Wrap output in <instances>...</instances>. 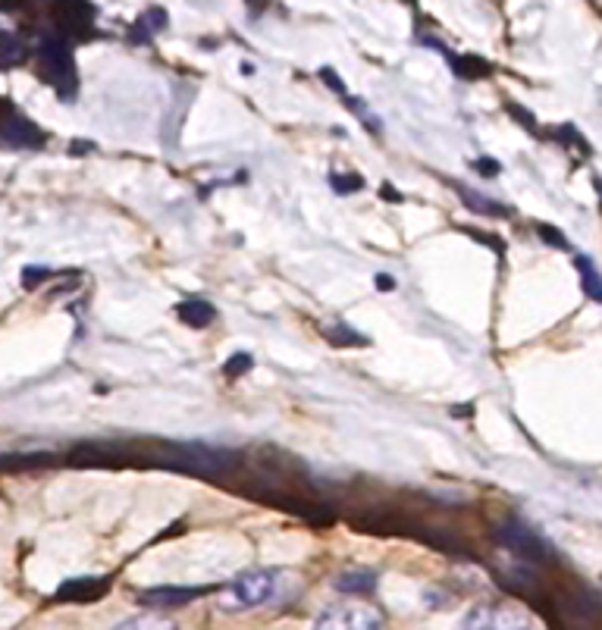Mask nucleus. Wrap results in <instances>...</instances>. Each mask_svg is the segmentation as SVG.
I'll use <instances>...</instances> for the list:
<instances>
[{
	"mask_svg": "<svg viewBox=\"0 0 602 630\" xmlns=\"http://www.w3.org/2000/svg\"><path fill=\"white\" fill-rule=\"evenodd\" d=\"M204 590H185V587H160V590H145L138 593L142 605H157V609H179V605H189L198 599Z\"/></svg>",
	"mask_w": 602,
	"mask_h": 630,
	"instance_id": "9",
	"label": "nucleus"
},
{
	"mask_svg": "<svg viewBox=\"0 0 602 630\" xmlns=\"http://www.w3.org/2000/svg\"><path fill=\"white\" fill-rule=\"evenodd\" d=\"M374 283H377V286H380L383 292H389L392 286H396V283H392V276H389V273H380V276L374 279Z\"/></svg>",
	"mask_w": 602,
	"mask_h": 630,
	"instance_id": "26",
	"label": "nucleus"
},
{
	"mask_svg": "<svg viewBox=\"0 0 602 630\" xmlns=\"http://www.w3.org/2000/svg\"><path fill=\"white\" fill-rule=\"evenodd\" d=\"M164 26H167V13L160 10V7H151V10H145L142 16H138L132 41H148V38H154Z\"/></svg>",
	"mask_w": 602,
	"mask_h": 630,
	"instance_id": "14",
	"label": "nucleus"
},
{
	"mask_svg": "<svg viewBox=\"0 0 602 630\" xmlns=\"http://www.w3.org/2000/svg\"><path fill=\"white\" fill-rule=\"evenodd\" d=\"M48 276H51L48 267H26V270H22V286H26V289H35V286L41 283V279H48Z\"/></svg>",
	"mask_w": 602,
	"mask_h": 630,
	"instance_id": "23",
	"label": "nucleus"
},
{
	"mask_svg": "<svg viewBox=\"0 0 602 630\" xmlns=\"http://www.w3.org/2000/svg\"><path fill=\"white\" fill-rule=\"evenodd\" d=\"M26 48H22V41L13 32H0V66H13L22 60Z\"/></svg>",
	"mask_w": 602,
	"mask_h": 630,
	"instance_id": "17",
	"label": "nucleus"
},
{
	"mask_svg": "<svg viewBox=\"0 0 602 630\" xmlns=\"http://www.w3.org/2000/svg\"><path fill=\"white\" fill-rule=\"evenodd\" d=\"M508 113H512V116H515V120H518V123H524L527 129H537V123H534V116H530V113H524V110H518V104H508Z\"/></svg>",
	"mask_w": 602,
	"mask_h": 630,
	"instance_id": "25",
	"label": "nucleus"
},
{
	"mask_svg": "<svg viewBox=\"0 0 602 630\" xmlns=\"http://www.w3.org/2000/svg\"><path fill=\"white\" fill-rule=\"evenodd\" d=\"M458 195H461V201H465L471 210H477V214H486V217H512V210H508L505 204L486 198V195H477L471 189H461V185H458Z\"/></svg>",
	"mask_w": 602,
	"mask_h": 630,
	"instance_id": "13",
	"label": "nucleus"
},
{
	"mask_svg": "<svg viewBox=\"0 0 602 630\" xmlns=\"http://www.w3.org/2000/svg\"><path fill=\"white\" fill-rule=\"evenodd\" d=\"M0 138L10 142V145H16V148H41L44 145L41 129L35 123H29L26 116H19V113H13L10 120L0 126Z\"/></svg>",
	"mask_w": 602,
	"mask_h": 630,
	"instance_id": "8",
	"label": "nucleus"
},
{
	"mask_svg": "<svg viewBox=\"0 0 602 630\" xmlns=\"http://www.w3.org/2000/svg\"><path fill=\"white\" fill-rule=\"evenodd\" d=\"M333 189L339 192V195H345V192H361L364 189V179L358 176V173H333Z\"/></svg>",
	"mask_w": 602,
	"mask_h": 630,
	"instance_id": "21",
	"label": "nucleus"
},
{
	"mask_svg": "<svg viewBox=\"0 0 602 630\" xmlns=\"http://www.w3.org/2000/svg\"><path fill=\"white\" fill-rule=\"evenodd\" d=\"M449 66H452V73H455L458 79H465V82H477V79L493 76V66L486 63L483 57H477V54L449 57Z\"/></svg>",
	"mask_w": 602,
	"mask_h": 630,
	"instance_id": "11",
	"label": "nucleus"
},
{
	"mask_svg": "<svg viewBox=\"0 0 602 630\" xmlns=\"http://www.w3.org/2000/svg\"><path fill=\"white\" fill-rule=\"evenodd\" d=\"M276 593V571H267V568H258V571H245L233 580V596L248 605V609H254V605H264L270 602Z\"/></svg>",
	"mask_w": 602,
	"mask_h": 630,
	"instance_id": "5",
	"label": "nucleus"
},
{
	"mask_svg": "<svg viewBox=\"0 0 602 630\" xmlns=\"http://www.w3.org/2000/svg\"><path fill=\"white\" fill-rule=\"evenodd\" d=\"M537 232H540V239H543V242H549V245H555V248H568V239H565L562 232L555 229V226H549V223H537Z\"/></svg>",
	"mask_w": 602,
	"mask_h": 630,
	"instance_id": "22",
	"label": "nucleus"
},
{
	"mask_svg": "<svg viewBox=\"0 0 602 630\" xmlns=\"http://www.w3.org/2000/svg\"><path fill=\"white\" fill-rule=\"evenodd\" d=\"M176 314L185 326H192V330H204V326H211L217 320V308L211 301H201V298H189L176 305Z\"/></svg>",
	"mask_w": 602,
	"mask_h": 630,
	"instance_id": "10",
	"label": "nucleus"
},
{
	"mask_svg": "<svg viewBox=\"0 0 602 630\" xmlns=\"http://www.w3.org/2000/svg\"><path fill=\"white\" fill-rule=\"evenodd\" d=\"M254 367V361H251V355H245V352H239V355H233L226 364H223V373H226V380H239L245 370H251Z\"/></svg>",
	"mask_w": 602,
	"mask_h": 630,
	"instance_id": "20",
	"label": "nucleus"
},
{
	"mask_svg": "<svg viewBox=\"0 0 602 630\" xmlns=\"http://www.w3.org/2000/svg\"><path fill=\"white\" fill-rule=\"evenodd\" d=\"M54 22H57V35H85L91 29V22H95V7L91 4H60L54 10Z\"/></svg>",
	"mask_w": 602,
	"mask_h": 630,
	"instance_id": "6",
	"label": "nucleus"
},
{
	"mask_svg": "<svg viewBox=\"0 0 602 630\" xmlns=\"http://www.w3.org/2000/svg\"><path fill=\"white\" fill-rule=\"evenodd\" d=\"M474 170H480L483 176H496L499 173V163L496 160H486V157H477L474 160Z\"/></svg>",
	"mask_w": 602,
	"mask_h": 630,
	"instance_id": "24",
	"label": "nucleus"
},
{
	"mask_svg": "<svg viewBox=\"0 0 602 630\" xmlns=\"http://www.w3.org/2000/svg\"><path fill=\"white\" fill-rule=\"evenodd\" d=\"M110 590V577H76L57 590V602H95Z\"/></svg>",
	"mask_w": 602,
	"mask_h": 630,
	"instance_id": "7",
	"label": "nucleus"
},
{
	"mask_svg": "<svg viewBox=\"0 0 602 630\" xmlns=\"http://www.w3.org/2000/svg\"><path fill=\"white\" fill-rule=\"evenodd\" d=\"M377 587V574L367 571V568H352V571H342L336 577V590L342 593H355V596H364Z\"/></svg>",
	"mask_w": 602,
	"mask_h": 630,
	"instance_id": "12",
	"label": "nucleus"
},
{
	"mask_svg": "<svg viewBox=\"0 0 602 630\" xmlns=\"http://www.w3.org/2000/svg\"><path fill=\"white\" fill-rule=\"evenodd\" d=\"M314 630H386V618L374 605H333L317 618Z\"/></svg>",
	"mask_w": 602,
	"mask_h": 630,
	"instance_id": "3",
	"label": "nucleus"
},
{
	"mask_svg": "<svg viewBox=\"0 0 602 630\" xmlns=\"http://www.w3.org/2000/svg\"><path fill=\"white\" fill-rule=\"evenodd\" d=\"M38 73L41 79L57 88L60 98H76L79 91V73H76V60L69 51V41L60 38L57 32H48L38 41Z\"/></svg>",
	"mask_w": 602,
	"mask_h": 630,
	"instance_id": "1",
	"label": "nucleus"
},
{
	"mask_svg": "<svg viewBox=\"0 0 602 630\" xmlns=\"http://www.w3.org/2000/svg\"><path fill=\"white\" fill-rule=\"evenodd\" d=\"M458 630H530L527 618L515 609H505V605H480Z\"/></svg>",
	"mask_w": 602,
	"mask_h": 630,
	"instance_id": "4",
	"label": "nucleus"
},
{
	"mask_svg": "<svg viewBox=\"0 0 602 630\" xmlns=\"http://www.w3.org/2000/svg\"><path fill=\"white\" fill-rule=\"evenodd\" d=\"M496 540L502 543V549H508L512 552L518 562H524V565H543V562H549V546L543 543V536L540 533H534L530 530L524 521H518V518H508V521H502L499 524V530H496Z\"/></svg>",
	"mask_w": 602,
	"mask_h": 630,
	"instance_id": "2",
	"label": "nucleus"
},
{
	"mask_svg": "<svg viewBox=\"0 0 602 630\" xmlns=\"http://www.w3.org/2000/svg\"><path fill=\"white\" fill-rule=\"evenodd\" d=\"M113 630H176V624L167 615H135L123 624H117Z\"/></svg>",
	"mask_w": 602,
	"mask_h": 630,
	"instance_id": "16",
	"label": "nucleus"
},
{
	"mask_svg": "<svg viewBox=\"0 0 602 630\" xmlns=\"http://www.w3.org/2000/svg\"><path fill=\"white\" fill-rule=\"evenodd\" d=\"M327 339H330L333 345H339V348H349V345L361 348V345H367V339H364L358 330H352V326H345V323L333 326V330L327 333Z\"/></svg>",
	"mask_w": 602,
	"mask_h": 630,
	"instance_id": "18",
	"label": "nucleus"
},
{
	"mask_svg": "<svg viewBox=\"0 0 602 630\" xmlns=\"http://www.w3.org/2000/svg\"><path fill=\"white\" fill-rule=\"evenodd\" d=\"M574 267H577V273H581V279H584V292L590 295V301H599V305H602V276H599L596 264L590 258H584V254H577Z\"/></svg>",
	"mask_w": 602,
	"mask_h": 630,
	"instance_id": "15",
	"label": "nucleus"
},
{
	"mask_svg": "<svg viewBox=\"0 0 602 630\" xmlns=\"http://www.w3.org/2000/svg\"><path fill=\"white\" fill-rule=\"evenodd\" d=\"M44 458H48V455H7V458H0V471L38 468V464H44Z\"/></svg>",
	"mask_w": 602,
	"mask_h": 630,
	"instance_id": "19",
	"label": "nucleus"
}]
</instances>
